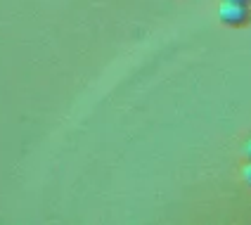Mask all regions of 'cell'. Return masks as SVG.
Segmentation results:
<instances>
[{"label":"cell","instance_id":"1","mask_svg":"<svg viewBox=\"0 0 251 225\" xmlns=\"http://www.w3.org/2000/svg\"><path fill=\"white\" fill-rule=\"evenodd\" d=\"M249 5H239V2H223L221 0V7H218V17L221 22L227 26H244L249 24Z\"/></svg>","mask_w":251,"mask_h":225},{"label":"cell","instance_id":"2","mask_svg":"<svg viewBox=\"0 0 251 225\" xmlns=\"http://www.w3.org/2000/svg\"><path fill=\"white\" fill-rule=\"evenodd\" d=\"M242 180H244V183L251 187V164H249V161L242 166Z\"/></svg>","mask_w":251,"mask_h":225},{"label":"cell","instance_id":"3","mask_svg":"<svg viewBox=\"0 0 251 225\" xmlns=\"http://www.w3.org/2000/svg\"><path fill=\"white\" fill-rule=\"evenodd\" d=\"M242 152H244V159L251 164V138L247 142H244V147H242Z\"/></svg>","mask_w":251,"mask_h":225},{"label":"cell","instance_id":"4","mask_svg":"<svg viewBox=\"0 0 251 225\" xmlns=\"http://www.w3.org/2000/svg\"><path fill=\"white\" fill-rule=\"evenodd\" d=\"M223 2H239V5H249L251 0H223Z\"/></svg>","mask_w":251,"mask_h":225},{"label":"cell","instance_id":"5","mask_svg":"<svg viewBox=\"0 0 251 225\" xmlns=\"http://www.w3.org/2000/svg\"><path fill=\"white\" fill-rule=\"evenodd\" d=\"M249 12H251V2H249ZM249 22H251V14H249Z\"/></svg>","mask_w":251,"mask_h":225}]
</instances>
